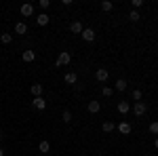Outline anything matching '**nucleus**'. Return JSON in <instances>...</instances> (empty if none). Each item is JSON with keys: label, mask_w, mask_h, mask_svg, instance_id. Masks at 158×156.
Segmentation results:
<instances>
[{"label": "nucleus", "mask_w": 158, "mask_h": 156, "mask_svg": "<svg viewBox=\"0 0 158 156\" xmlns=\"http://www.w3.org/2000/svg\"><path fill=\"white\" fill-rule=\"evenodd\" d=\"M80 36H82L85 42H93V40H95V30H93V27H85Z\"/></svg>", "instance_id": "7ed1b4c3"}, {"label": "nucleus", "mask_w": 158, "mask_h": 156, "mask_svg": "<svg viewBox=\"0 0 158 156\" xmlns=\"http://www.w3.org/2000/svg\"><path fill=\"white\" fill-rule=\"evenodd\" d=\"M0 42H2V44H11V42H13V36L4 32V34H0Z\"/></svg>", "instance_id": "6ab92c4d"}, {"label": "nucleus", "mask_w": 158, "mask_h": 156, "mask_svg": "<svg viewBox=\"0 0 158 156\" xmlns=\"http://www.w3.org/2000/svg\"><path fill=\"white\" fill-rule=\"evenodd\" d=\"M143 156H152V154H143Z\"/></svg>", "instance_id": "7c9ffc66"}, {"label": "nucleus", "mask_w": 158, "mask_h": 156, "mask_svg": "<svg viewBox=\"0 0 158 156\" xmlns=\"http://www.w3.org/2000/svg\"><path fill=\"white\" fill-rule=\"evenodd\" d=\"M95 78H97L99 82L103 84V82H106V80H108V78H110V72H108V70H106V68H99L97 72H95Z\"/></svg>", "instance_id": "20e7f679"}, {"label": "nucleus", "mask_w": 158, "mask_h": 156, "mask_svg": "<svg viewBox=\"0 0 158 156\" xmlns=\"http://www.w3.org/2000/svg\"><path fill=\"white\" fill-rule=\"evenodd\" d=\"M127 80H124V78H118V80H116V91H127Z\"/></svg>", "instance_id": "a211bd4d"}, {"label": "nucleus", "mask_w": 158, "mask_h": 156, "mask_svg": "<svg viewBox=\"0 0 158 156\" xmlns=\"http://www.w3.org/2000/svg\"><path fill=\"white\" fill-rule=\"evenodd\" d=\"M32 106H34L36 110H40V112H42V110L47 108V99H44V97H34V101H32Z\"/></svg>", "instance_id": "39448f33"}, {"label": "nucleus", "mask_w": 158, "mask_h": 156, "mask_svg": "<svg viewBox=\"0 0 158 156\" xmlns=\"http://www.w3.org/2000/svg\"><path fill=\"white\" fill-rule=\"evenodd\" d=\"M114 129H116V124H114L112 120H106V122H101V131H103V133H112Z\"/></svg>", "instance_id": "f8f14e48"}, {"label": "nucleus", "mask_w": 158, "mask_h": 156, "mask_svg": "<svg viewBox=\"0 0 158 156\" xmlns=\"http://www.w3.org/2000/svg\"><path fill=\"white\" fill-rule=\"evenodd\" d=\"M63 80H65V84H76V80H78V74H76V72H65Z\"/></svg>", "instance_id": "0eeeda50"}, {"label": "nucleus", "mask_w": 158, "mask_h": 156, "mask_svg": "<svg viewBox=\"0 0 158 156\" xmlns=\"http://www.w3.org/2000/svg\"><path fill=\"white\" fill-rule=\"evenodd\" d=\"M118 133L129 135V133H131V124H129V122H118Z\"/></svg>", "instance_id": "2eb2a0df"}, {"label": "nucleus", "mask_w": 158, "mask_h": 156, "mask_svg": "<svg viewBox=\"0 0 158 156\" xmlns=\"http://www.w3.org/2000/svg\"><path fill=\"white\" fill-rule=\"evenodd\" d=\"M61 120H63V122H65V124H68V122H70V120H72V112H70V110H65V112H63V114H61Z\"/></svg>", "instance_id": "5701e85b"}, {"label": "nucleus", "mask_w": 158, "mask_h": 156, "mask_svg": "<svg viewBox=\"0 0 158 156\" xmlns=\"http://www.w3.org/2000/svg\"><path fill=\"white\" fill-rule=\"evenodd\" d=\"M118 112L120 114H129L131 112V103L129 101H118Z\"/></svg>", "instance_id": "ddd939ff"}, {"label": "nucleus", "mask_w": 158, "mask_h": 156, "mask_svg": "<svg viewBox=\"0 0 158 156\" xmlns=\"http://www.w3.org/2000/svg\"><path fill=\"white\" fill-rule=\"evenodd\" d=\"M112 9H114V4H112L110 0H103V2H101V11L110 13V11H112Z\"/></svg>", "instance_id": "aec40b11"}, {"label": "nucleus", "mask_w": 158, "mask_h": 156, "mask_svg": "<svg viewBox=\"0 0 158 156\" xmlns=\"http://www.w3.org/2000/svg\"><path fill=\"white\" fill-rule=\"evenodd\" d=\"M49 21H51V17L47 15V13H40V15L36 17V23L42 25V27H44V25H49Z\"/></svg>", "instance_id": "1a4fd4ad"}, {"label": "nucleus", "mask_w": 158, "mask_h": 156, "mask_svg": "<svg viewBox=\"0 0 158 156\" xmlns=\"http://www.w3.org/2000/svg\"><path fill=\"white\" fill-rule=\"evenodd\" d=\"M133 112H135V116H143L148 112V106L143 103V101H135V106H133Z\"/></svg>", "instance_id": "f03ea898"}, {"label": "nucleus", "mask_w": 158, "mask_h": 156, "mask_svg": "<svg viewBox=\"0 0 158 156\" xmlns=\"http://www.w3.org/2000/svg\"><path fill=\"white\" fill-rule=\"evenodd\" d=\"M21 59H23L25 63H32V61L36 59V53H34V51H23V53H21Z\"/></svg>", "instance_id": "6e6552de"}, {"label": "nucleus", "mask_w": 158, "mask_h": 156, "mask_svg": "<svg viewBox=\"0 0 158 156\" xmlns=\"http://www.w3.org/2000/svg\"><path fill=\"white\" fill-rule=\"evenodd\" d=\"M0 156H4V150H2V148H0Z\"/></svg>", "instance_id": "c85d7f7f"}, {"label": "nucleus", "mask_w": 158, "mask_h": 156, "mask_svg": "<svg viewBox=\"0 0 158 156\" xmlns=\"http://www.w3.org/2000/svg\"><path fill=\"white\" fill-rule=\"evenodd\" d=\"M49 6H51L49 0H40V9H49Z\"/></svg>", "instance_id": "bb28decb"}, {"label": "nucleus", "mask_w": 158, "mask_h": 156, "mask_svg": "<svg viewBox=\"0 0 158 156\" xmlns=\"http://www.w3.org/2000/svg\"><path fill=\"white\" fill-rule=\"evenodd\" d=\"M150 133H154V135H158V120H154V122H150Z\"/></svg>", "instance_id": "393cba45"}, {"label": "nucleus", "mask_w": 158, "mask_h": 156, "mask_svg": "<svg viewBox=\"0 0 158 156\" xmlns=\"http://www.w3.org/2000/svg\"><path fill=\"white\" fill-rule=\"evenodd\" d=\"M86 108H89L91 114H97L99 110H101V103H99V101H89V106H86Z\"/></svg>", "instance_id": "4468645a"}, {"label": "nucleus", "mask_w": 158, "mask_h": 156, "mask_svg": "<svg viewBox=\"0 0 158 156\" xmlns=\"http://www.w3.org/2000/svg\"><path fill=\"white\" fill-rule=\"evenodd\" d=\"M131 97H133V101H141V97H143V93H141L139 89H133V93H131Z\"/></svg>", "instance_id": "412c9836"}, {"label": "nucleus", "mask_w": 158, "mask_h": 156, "mask_svg": "<svg viewBox=\"0 0 158 156\" xmlns=\"http://www.w3.org/2000/svg\"><path fill=\"white\" fill-rule=\"evenodd\" d=\"M154 145H156V148H158V137H156V141H154Z\"/></svg>", "instance_id": "c756f323"}, {"label": "nucleus", "mask_w": 158, "mask_h": 156, "mask_svg": "<svg viewBox=\"0 0 158 156\" xmlns=\"http://www.w3.org/2000/svg\"><path fill=\"white\" fill-rule=\"evenodd\" d=\"M30 93L34 97H42V84H38V82H34L32 86H30Z\"/></svg>", "instance_id": "9b49d317"}, {"label": "nucleus", "mask_w": 158, "mask_h": 156, "mask_svg": "<svg viewBox=\"0 0 158 156\" xmlns=\"http://www.w3.org/2000/svg\"><path fill=\"white\" fill-rule=\"evenodd\" d=\"M21 15H23V17H32V15H34V4H30V2L21 4Z\"/></svg>", "instance_id": "423d86ee"}, {"label": "nucleus", "mask_w": 158, "mask_h": 156, "mask_svg": "<svg viewBox=\"0 0 158 156\" xmlns=\"http://www.w3.org/2000/svg\"><path fill=\"white\" fill-rule=\"evenodd\" d=\"M25 32H27V25L23 21H17L15 23V34H25Z\"/></svg>", "instance_id": "dca6fc26"}, {"label": "nucleus", "mask_w": 158, "mask_h": 156, "mask_svg": "<svg viewBox=\"0 0 158 156\" xmlns=\"http://www.w3.org/2000/svg\"><path fill=\"white\" fill-rule=\"evenodd\" d=\"M2 139H4V135H2V131H0V141H2Z\"/></svg>", "instance_id": "cd10ccee"}, {"label": "nucleus", "mask_w": 158, "mask_h": 156, "mask_svg": "<svg viewBox=\"0 0 158 156\" xmlns=\"http://www.w3.org/2000/svg\"><path fill=\"white\" fill-rule=\"evenodd\" d=\"M70 61H72V55H70L68 51H61L59 57H57V61H55V65H57V68H61V65H68Z\"/></svg>", "instance_id": "f257e3e1"}, {"label": "nucleus", "mask_w": 158, "mask_h": 156, "mask_svg": "<svg viewBox=\"0 0 158 156\" xmlns=\"http://www.w3.org/2000/svg\"><path fill=\"white\" fill-rule=\"evenodd\" d=\"M82 30H85V27H82L80 21H72V23H70V32H72V34H82Z\"/></svg>", "instance_id": "9d476101"}, {"label": "nucleus", "mask_w": 158, "mask_h": 156, "mask_svg": "<svg viewBox=\"0 0 158 156\" xmlns=\"http://www.w3.org/2000/svg\"><path fill=\"white\" fill-rule=\"evenodd\" d=\"M131 4H133V11H137V9L143 4V0H131Z\"/></svg>", "instance_id": "a878e982"}, {"label": "nucleus", "mask_w": 158, "mask_h": 156, "mask_svg": "<svg viewBox=\"0 0 158 156\" xmlns=\"http://www.w3.org/2000/svg\"><path fill=\"white\" fill-rule=\"evenodd\" d=\"M38 150H40L42 154H49L51 152V144L49 141H40V144H38Z\"/></svg>", "instance_id": "f3484780"}, {"label": "nucleus", "mask_w": 158, "mask_h": 156, "mask_svg": "<svg viewBox=\"0 0 158 156\" xmlns=\"http://www.w3.org/2000/svg\"><path fill=\"white\" fill-rule=\"evenodd\" d=\"M101 93H103V97H112L114 89H110V86H101Z\"/></svg>", "instance_id": "b1692460"}, {"label": "nucleus", "mask_w": 158, "mask_h": 156, "mask_svg": "<svg viewBox=\"0 0 158 156\" xmlns=\"http://www.w3.org/2000/svg\"><path fill=\"white\" fill-rule=\"evenodd\" d=\"M129 19H131L133 23H137V21L141 19V15H139V13H137V11H131V13H129Z\"/></svg>", "instance_id": "4be33fe9"}]
</instances>
